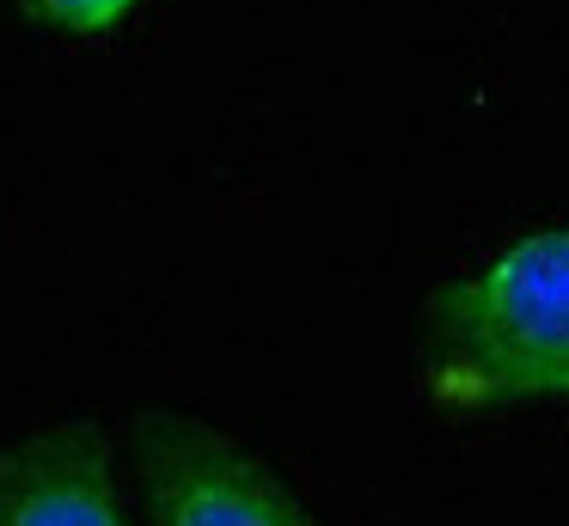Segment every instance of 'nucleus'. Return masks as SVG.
<instances>
[{
	"mask_svg": "<svg viewBox=\"0 0 569 526\" xmlns=\"http://www.w3.org/2000/svg\"><path fill=\"white\" fill-rule=\"evenodd\" d=\"M0 526H129L99 428L62 423L0 453Z\"/></svg>",
	"mask_w": 569,
	"mask_h": 526,
	"instance_id": "nucleus-3",
	"label": "nucleus"
},
{
	"mask_svg": "<svg viewBox=\"0 0 569 526\" xmlns=\"http://www.w3.org/2000/svg\"><path fill=\"white\" fill-rule=\"evenodd\" d=\"M26 19L50 24V31H68V37H99V31H117L141 0H19Z\"/></svg>",
	"mask_w": 569,
	"mask_h": 526,
	"instance_id": "nucleus-4",
	"label": "nucleus"
},
{
	"mask_svg": "<svg viewBox=\"0 0 569 526\" xmlns=\"http://www.w3.org/2000/svg\"><path fill=\"white\" fill-rule=\"evenodd\" d=\"M417 349L447 404L569 398V227L527 232L435 288Z\"/></svg>",
	"mask_w": 569,
	"mask_h": 526,
	"instance_id": "nucleus-1",
	"label": "nucleus"
},
{
	"mask_svg": "<svg viewBox=\"0 0 569 526\" xmlns=\"http://www.w3.org/2000/svg\"><path fill=\"white\" fill-rule=\"evenodd\" d=\"M129 440L153 526H319L270 459L190 410H136Z\"/></svg>",
	"mask_w": 569,
	"mask_h": 526,
	"instance_id": "nucleus-2",
	"label": "nucleus"
}]
</instances>
